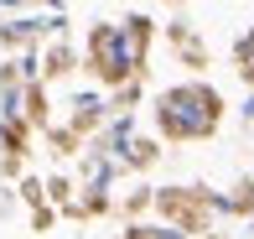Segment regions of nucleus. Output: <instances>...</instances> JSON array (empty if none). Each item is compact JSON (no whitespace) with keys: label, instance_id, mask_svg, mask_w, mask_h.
I'll return each mask as SVG.
<instances>
[{"label":"nucleus","instance_id":"obj_4","mask_svg":"<svg viewBox=\"0 0 254 239\" xmlns=\"http://www.w3.org/2000/svg\"><path fill=\"white\" fill-rule=\"evenodd\" d=\"M234 63H239V73L254 83V31H244L239 37V47H234Z\"/></svg>","mask_w":254,"mask_h":239},{"label":"nucleus","instance_id":"obj_3","mask_svg":"<svg viewBox=\"0 0 254 239\" xmlns=\"http://www.w3.org/2000/svg\"><path fill=\"white\" fill-rule=\"evenodd\" d=\"M37 31H47V21H10V26H0V42L16 47V42H31Z\"/></svg>","mask_w":254,"mask_h":239},{"label":"nucleus","instance_id":"obj_2","mask_svg":"<svg viewBox=\"0 0 254 239\" xmlns=\"http://www.w3.org/2000/svg\"><path fill=\"white\" fill-rule=\"evenodd\" d=\"M145 42H151V21L145 16H130V26H94V37H88V68L104 83H120V78H130L140 68Z\"/></svg>","mask_w":254,"mask_h":239},{"label":"nucleus","instance_id":"obj_1","mask_svg":"<svg viewBox=\"0 0 254 239\" xmlns=\"http://www.w3.org/2000/svg\"><path fill=\"white\" fill-rule=\"evenodd\" d=\"M218 115H223V99L207 83H177L156 99V120L166 141H202L218 130Z\"/></svg>","mask_w":254,"mask_h":239}]
</instances>
